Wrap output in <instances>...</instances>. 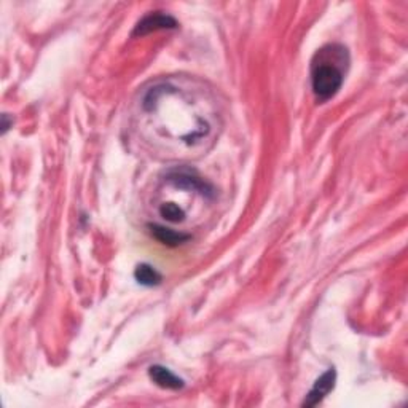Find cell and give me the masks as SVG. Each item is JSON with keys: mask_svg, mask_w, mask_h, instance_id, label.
Wrapping results in <instances>:
<instances>
[{"mask_svg": "<svg viewBox=\"0 0 408 408\" xmlns=\"http://www.w3.org/2000/svg\"><path fill=\"white\" fill-rule=\"evenodd\" d=\"M134 278L141 286H145V287L158 286V284H161V281H163L161 274L149 263L137 265L134 269Z\"/></svg>", "mask_w": 408, "mask_h": 408, "instance_id": "obj_7", "label": "cell"}, {"mask_svg": "<svg viewBox=\"0 0 408 408\" xmlns=\"http://www.w3.org/2000/svg\"><path fill=\"white\" fill-rule=\"evenodd\" d=\"M168 180L173 182L176 187H180V189L200 191V193L203 195L211 193V187L206 184L203 179H200L198 176L189 173V171H174V173L169 174Z\"/></svg>", "mask_w": 408, "mask_h": 408, "instance_id": "obj_4", "label": "cell"}, {"mask_svg": "<svg viewBox=\"0 0 408 408\" xmlns=\"http://www.w3.org/2000/svg\"><path fill=\"white\" fill-rule=\"evenodd\" d=\"M160 214L165 220H168V222H174V224H179L185 219L184 209H180L176 203H165L160 208Z\"/></svg>", "mask_w": 408, "mask_h": 408, "instance_id": "obj_8", "label": "cell"}, {"mask_svg": "<svg viewBox=\"0 0 408 408\" xmlns=\"http://www.w3.org/2000/svg\"><path fill=\"white\" fill-rule=\"evenodd\" d=\"M337 381V372L335 368H328L326 373H322L321 376L317 378L311 391L307 394V399L303 402V407H316L317 404L326 399L328 392L333 391Z\"/></svg>", "mask_w": 408, "mask_h": 408, "instance_id": "obj_2", "label": "cell"}, {"mask_svg": "<svg viewBox=\"0 0 408 408\" xmlns=\"http://www.w3.org/2000/svg\"><path fill=\"white\" fill-rule=\"evenodd\" d=\"M8 128H10L8 115H7V114H3V115H2V132H3V134L8 131Z\"/></svg>", "mask_w": 408, "mask_h": 408, "instance_id": "obj_9", "label": "cell"}, {"mask_svg": "<svg viewBox=\"0 0 408 408\" xmlns=\"http://www.w3.org/2000/svg\"><path fill=\"white\" fill-rule=\"evenodd\" d=\"M149 376L156 386L163 387V389L177 391V389H182V387H184V381H182L177 375H174L169 368H166L163 365L150 367Z\"/></svg>", "mask_w": 408, "mask_h": 408, "instance_id": "obj_5", "label": "cell"}, {"mask_svg": "<svg viewBox=\"0 0 408 408\" xmlns=\"http://www.w3.org/2000/svg\"><path fill=\"white\" fill-rule=\"evenodd\" d=\"M150 233L156 241H160L161 244L169 245V248H177V245L184 244L185 241H189L191 236L187 233H177L174 230L161 227V225H150Z\"/></svg>", "mask_w": 408, "mask_h": 408, "instance_id": "obj_6", "label": "cell"}, {"mask_svg": "<svg viewBox=\"0 0 408 408\" xmlns=\"http://www.w3.org/2000/svg\"><path fill=\"white\" fill-rule=\"evenodd\" d=\"M350 64L348 50L341 45H327L319 50L311 62V88L317 101L332 99L345 82V67Z\"/></svg>", "mask_w": 408, "mask_h": 408, "instance_id": "obj_1", "label": "cell"}, {"mask_svg": "<svg viewBox=\"0 0 408 408\" xmlns=\"http://www.w3.org/2000/svg\"><path fill=\"white\" fill-rule=\"evenodd\" d=\"M177 26H179V24H177V21L173 16H169V14H165L161 12H155V13L147 14V16H144L139 23H137L132 36L134 37L147 36V34L150 32L161 31V29H176Z\"/></svg>", "mask_w": 408, "mask_h": 408, "instance_id": "obj_3", "label": "cell"}]
</instances>
